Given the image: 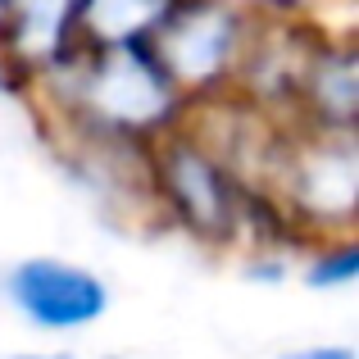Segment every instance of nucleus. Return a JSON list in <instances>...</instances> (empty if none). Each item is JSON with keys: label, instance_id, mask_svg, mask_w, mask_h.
Returning <instances> with one entry per match:
<instances>
[{"label": "nucleus", "instance_id": "f257e3e1", "mask_svg": "<svg viewBox=\"0 0 359 359\" xmlns=\"http://www.w3.org/2000/svg\"><path fill=\"white\" fill-rule=\"evenodd\" d=\"M27 96L82 146L150 150L191 114L150 41H78L64 60L27 82Z\"/></svg>", "mask_w": 359, "mask_h": 359}, {"label": "nucleus", "instance_id": "f03ea898", "mask_svg": "<svg viewBox=\"0 0 359 359\" xmlns=\"http://www.w3.org/2000/svg\"><path fill=\"white\" fill-rule=\"evenodd\" d=\"M146 187L177 228L210 245L245 237L255 205L264 201L259 187L245 182L191 123L173 128L146 150Z\"/></svg>", "mask_w": 359, "mask_h": 359}, {"label": "nucleus", "instance_id": "7ed1b4c3", "mask_svg": "<svg viewBox=\"0 0 359 359\" xmlns=\"http://www.w3.org/2000/svg\"><path fill=\"white\" fill-rule=\"evenodd\" d=\"M264 196L282 223L300 237L355 232L359 205V150L355 132H327L305 123H282V137L264 168Z\"/></svg>", "mask_w": 359, "mask_h": 359}, {"label": "nucleus", "instance_id": "20e7f679", "mask_svg": "<svg viewBox=\"0 0 359 359\" xmlns=\"http://www.w3.org/2000/svg\"><path fill=\"white\" fill-rule=\"evenodd\" d=\"M255 27L259 23L228 0H173L150 32V46L196 105V100H219L237 87Z\"/></svg>", "mask_w": 359, "mask_h": 359}, {"label": "nucleus", "instance_id": "39448f33", "mask_svg": "<svg viewBox=\"0 0 359 359\" xmlns=\"http://www.w3.org/2000/svg\"><path fill=\"white\" fill-rule=\"evenodd\" d=\"M5 305L41 337L91 332L114 305V291L91 264L64 255H23L0 278Z\"/></svg>", "mask_w": 359, "mask_h": 359}, {"label": "nucleus", "instance_id": "423d86ee", "mask_svg": "<svg viewBox=\"0 0 359 359\" xmlns=\"http://www.w3.org/2000/svg\"><path fill=\"white\" fill-rule=\"evenodd\" d=\"M359 114V55L351 36L318 32L309 46L305 73L296 91V114L291 123L305 128H327V132H355Z\"/></svg>", "mask_w": 359, "mask_h": 359}, {"label": "nucleus", "instance_id": "0eeeda50", "mask_svg": "<svg viewBox=\"0 0 359 359\" xmlns=\"http://www.w3.org/2000/svg\"><path fill=\"white\" fill-rule=\"evenodd\" d=\"M0 46L32 82L78 46V0H0Z\"/></svg>", "mask_w": 359, "mask_h": 359}, {"label": "nucleus", "instance_id": "6e6552de", "mask_svg": "<svg viewBox=\"0 0 359 359\" xmlns=\"http://www.w3.org/2000/svg\"><path fill=\"white\" fill-rule=\"evenodd\" d=\"M173 0H78V41H150Z\"/></svg>", "mask_w": 359, "mask_h": 359}, {"label": "nucleus", "instance_id": "1a4fd4ad", "mask_svg": "<svg viewBox=\"0 0 359 359\" xmlns=\"http://www.w3.org/2000/svg\"><path fill=\"white\" fill-rule=\"evenodd\" d=\"M296 273H300V282H305L309 291H351L355 278H359V241H355V232H323V237H309Z\"/></svg>", "mask_w": 359, "mask_h": 359}, {"label": "nucleus", "instance_id": "9d476101", "mask_svg": "<svg viewBox=\"0 0 359 359\" xmlns=\"http://www.w3.org/2000/svg\"><path fill=\"white\" fill-rule=\"evenodd\" d=\"M228 5H237L255 23H314L327 0H228Z\"/></svg>", "mask_w": 359, "mask_h": 359}, {"label": "nucleus", "instance_id": "9b49d317", "mask_svg": "<svg viewBox=\"0 0 359 359\" xmlns=\"http://www.w3.org/2000/svg\"><path fill=\"white\" fill-rule=\"evenodd\" d=\"M273 359H359V355H355V346H346V341H309V346L282 351Z\"/></svg>", "mask_w": 359, "mask_h": 359}, {"label": "nucleus", "instance_id": "f8f14e48", "mask_svg": "<svg viewBox=\"0 0 359 359\" xmlns=\"http://www.w3.org/2000/svg\"><path fill=\"white\" fill-rule=\"evenodd\" d=\"M27 82H23V73H18V64L9 60V50L0 46V96H18Z\"/></svg>", "mask_w": 359, "mask_h": 359}, {"label": "nucleus", "instance_id": "ddd939ff", "mask_svg": "<svg viewBox=\"0 0 359 359\" xmlns=\"http://www.w3.org/2000/svg\"><path fill=\"white\" fill-rule=\"evenodd\" d=\"M9 359H82L73 351H23V355H9Z\"/></svg>", "mask_w": 359, "mask_h": 359}]
</instances>
